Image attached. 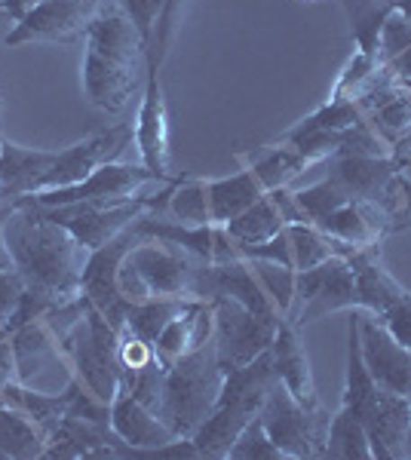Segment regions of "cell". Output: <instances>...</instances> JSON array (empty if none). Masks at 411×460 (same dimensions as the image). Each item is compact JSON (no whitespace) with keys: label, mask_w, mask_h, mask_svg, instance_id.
I'll return each instance as SVG.
<instances>
[{"label":"cell","mask_w":411,"mask_h":460,"mask_svg":"<svg viewBox=\"0 0 411 460\" xmlns=\"http://www.w3.org/2000/svg\"><path fill=\"white\" fill-rule=\"evenodd\" d=\"M19 209L6 225V243L16 270L28 288L49 295L56 304L80 298V273H84L89 249L47 218L37 206H25L16 199Z\"/></svg>","instance_id":"1"},{"label":"cell","mask_w":411,"mask_h":460,"mask_svg":"<svg viewBox=\"0 0 411 460\" xmlns=\"http://www.w3.org/2000/svg\"><path fill=\"white\" fill-rule=\"evenodd\" d=\"M273 377L276 375H273L271 350H264L249 366L234 368V372L224 375L219 402H215L212 414L191 436L200 457H212V460L228 457L237 436L261 414V405H264L267 387H271Z\"/></svg>","instance_id":"2"},{"label":"cell","mask_w":411,"mask_h":460,"mask_svg":"<svg viewBox=\"0 0 411 460\" xmlns=\"http://www.w3.org/2000/svg\"><path fill=\"white\" fill-rule=\"evenodd\" d=\"M224 384V372L215 356V341H206L197 350L175 359L163 375L156 418L175 429V436H191L212 414Z\"/></svg>","instance_id":"3"},{"label":"cell","mask_w":411,"mask_h":460,"mask_svg":"<svg viewBox=\"0 0 411 460\" xmlns=\"http://www.w3.org/2000/svg\"><path fill=\"white\" fill-rule=\"evenodd\" d=\"M121 335L114 325L104 319L102 310H95L86 301V314L77 325L65 335V353L71 362V375L93 390L104 402H114L121 387Z\"/></svg>","instance_id":"4"},{"label":"cell","mask_w":411,"mask_h":460,"mask_svg":"<svg viewBox=\"0 0 411 460\" xmlns=\"http://www.w3.org/2000/svg\"><path fill=\"white\" fill-rule=\"evenodd\" d=\"M178 181V178H175ZM175 181L163 184L160 194H138L123 203H99V199H86V203H68V206H52L43 209L37 206L47 218H52L56 225H62L80 246L86 249H99L104 243H111L114 236H121L126 227H132L141 215L147 212H166L169 194L175 188Z\"/></svg>","instance_id":"5"},{"label":"cell","mask_w":411,"mask_h":460,"mask_svg":"<svg viewBox=\"0 0 411 460\" xmlns=\"http://www.w3.org/2000/svg\"><path fill=\"white\" fill-rule=\"evenodd\" d=\"M261 424L276 448L289 460L301 457H323L328 414L326 408H308L286 390L280 377H273L267 387L264 405H261Z\"/></svg>","instance_id":"6"},{"label":"cell","mask_w":411,"mask_h":460,"mask_svg":"<svg viewBox=\"0 0 411 460\" xmlns=\"http://www.w3.org/2000/svg\"><path fill=\"white\" fill-rule=\"evenodd\" d=\"M209 304H212V319H215V329H212L215 356H219V366L224 375L234 372V368L249 366L264 350H271L280 319L252 314L249 307H243L240 301L228 298V295H215Z\"/></svg>","instance_id":"7"},{"label":"cell","mask_w":411,"mask_h":460,"mask_svg":"<svg viewBox=\"0 0 411 460\" xmlns=\"http://www.w3.org/2000/svg\"><path fill=\"white\" fill-rule=\"evenodd\" d=\"M126 261L136 267L151 298H193L203 301V270L209 264L197 261L184 249L160 240H141L130 249Z\"/></svg>","instance_id":"8"},{"label":"cell","mask_w":411,"mask_h":460,"mask_svg":"<svg viewBox=\"0 0 411 460\" xmlns=\"http://www.w3.org/2000/svg\"><path fill=\"white\" fill-rule=\"evenodd\" d=\"M178 178V175H175ZM172 178V181H175ZM147 181L156 184H169L163 181L160 175L151 172L141 163H104V166L95 169L93 175L84 178V181L71 184V188H52V190H37V194H25L19 197V203L25 206H43V209H52V206H68V203H86V199H99V203H123V199L138 197V190L145 188Z\"/></svg>","instance_id":"9"},{"label":"cell","mask_w":411,"mask_h":460,"mask_svg":"<svg viewBox=\"0 0 411 460\" xmlns=\"http://www.w3.org/2000/svg\"><path fill=\"white\" fill-rule=\"evenodd\" d=\"M338 310H356V277L347 258L332 255L310 270H298L295 307L289 316L298 329Z\"/></svg>","instance_id":"10"},{"label":"cell","mask_w":411,"mask_h":460,"mask_svg":"<svg viewBox=\"0 0 411 460\" xmlns=\"http://www.w3.org/2000/svg\"><path fill=\"white\" fill-rule=\"evenodd\" d=\"M136 243H141V236L136 225H132V227H126L121 236L104 243V246L89 249L84 273H80V295H84L95 310H102L104 319H108L117 332L126 325V310H130V301H126L121 292V264Z\"/></svg>","instance_id":"11"},{"label":"cell","mask_w":411,"mask_h":460,"mask_svg":"<svg viewBox=\"0 0 411 460\" xmlns=\"http://www.w3.org/2000/svg\"><path fill=\"white\" fill-rule=\"evenodd\" d=\"M130 142H132V126L117 123L111 129H102L95 136L84 138V142L65 147V151L56 154V163L40 175V181H37L31 194L52 188H71V184L84 181V178H89L104 163H114L121 157Z\"/></svg>","instance_id":"12"},{"label":"cell","mask_w":411,"mask_h":460,"mask_svg":"<svg viewBox=\"0 0 411 460\" xmlns=\"http://www.w3.org/2000/svg\"><path fill=\"white\" fill-rule=\"evenodd\" d=\"M136 230L141 240L169 243V246L184 249L203 264H228L240 258L224 225H182L175 218H163V212H147L136 221Z\"/></svg>","instance_id":"13"},{"label":"cell","mask_w":411,"mask_h":460,"mask_svg":"<svg viewBox=\"0 0 411 460\" xmlns=\"http://www.w3.org/2000/svg\"><path fill=\"white\" fill-rule=\"evenodd\" d=\"M132 142L138 147L141 166L156 172L163 181L175 178L169 172V114L163 102L160 68L151 62H145V95H141L138 117L132 126Z\"/></svg>","instance_id":"14"},{"label":"cell","mask_w":411,"mask_h":460,"mask_svg":"<svg viewBox=\"0 0 411 460\" xmlns=\"http://www.w3.org/2000/svg\"><path fill=\"white\" fill-rule=\"evenodd\" d=\"M353 314L360 323V350L369 375L375 377L378 387L411 399V350L378 323V316L365 310H353Z\"/></svg>","instance_id":"15"},{"label":"cell","mask_w":411,"mask_h":460,"mask_svg":"<svg viewBox=\"0 0 411 460\" xmlns=\"http://www.w3.org/2000/svg\"><path fill=\"white\" fill-rule=\"evenodd\" d=\"M102 0H43L25 19L16 22L10 34L4 37L6 47H25L40 40H71L74 34H84L93 13Z\"/></svg>","instance_id":"16"},{"label":"cell","mask_w":411,"mask_h":460,"mask_svg":"<svg viewBox=\"0 0 411 460\" xmlns=\"http://www.w3.org/2000/svg\"><path fill=\"white\" fill-rule=\"evenodd\" d=\"M356 418L362 420L371 442L375 460H399L406 457V439L411 429V399L380 387L369 405Z\"/></svg>","instance_id":"17"},{"label":"cell","mask_w":411,"mask_h":460,"mask_svg":"<svg viewBox=\"0 0 411 460\" xmlns=\"http://www.w3.org/2000/svg\"><path fill=\"white\" fill-rule=\"evenodd\" d=\"M111 429L121 436V448H117V457H136L138 451H151L160 448L172 439H178L175 429L169 424H163L156 418V411H151L145 402H138L130 390L117 387V396L111 402Z\"/></svg>","instance_id":"18"},{"label":"cell","mask_w":411,"mask_h":460,"mask_svg":"<svg viewBox=\"0 0 411 460\" xmlns=\"http://www.w3.org/2000/svg\"><path fill=\"white\" fill-rule=\"evenodd\" d=\"M138 86V68L130 65H117L111 58H104L93 49H86L84 56V93L89 105L117 114L130 105L132 93Z\"/></svg>","instance_id":"19"},{"label":"cell","mask_w":411,"mask_h":460,"mask_svg":"<svg viewBox=\"0 0 411 460\" xmlns=\"http://www.w3.org/2000/svg\"><path fill=\"white\" fill-rule=\"evenodd\" d=\"M271 362H273V375L286 384V390L298 402L308 408H323L308 366V356H304L301 338H298V325L291 319H280V325H276V338L271 344Z\"/></svg>","instance_id":"20"},{"label":"cell","mask_w":411,"mask_h":460,"mask_svg":"<svg viewBox=\"0 0 411 460\" xmlns=\"http://www.w3.org/2000/svg\"><path fill=\"white\" fill-rule=\"evenodd\" d=\"M212 329H215V319H212V304L209 301H191L188 307L182 310L166 329L160 332V338L154 341V350L156 359L163 366H172L175 359H182L184 353L197 350L200 344L212 341Z\"/></svg>","instance_id":"21"},{"label":"cell","mask_w":411,"mask_h":460,"mask_svg":"<svg viewBox=\"0 0 411 460\" xmlns=\"http://www.w3.org/2000/svg\"><path fill=\"white\" fill-rule=\"evenodd\" d=\"M58 151H34V147H19L4 142L0 151V188L10 199L31 194L40 181V175L56 163Z\"/></svg>","instance_id":"22"},{"label":"cell","mask_w":411,"mask_h":460,"mask_svg":"<svg viewBox=\"0 0 411 460\" xmlns=\"http://www.w3.org/2000/svg\"><path fill=\"white\" fill-rule=\"evenodd\" d=\"M264 194L267 190L261 188V181L249 169L228 178H209V215H212V225H228L230 218L246 212Z\"/></svg>","instance_id":"23"},{"label":"cell","mask_w":411,"mask_h":460,"mask_svg":"<svg viewBox=\"0 0 411 460\" xmlns=\"http://www.w3.org/2000/svg\"><path fill=\"white\" fill-rule=\"evenodd\" d=\"M246 163H249L246 169L258 178L264 190L289 188V184L310 166V163L304 160L295 147L273 145V142H264V145H258L252 154H246Z\"/></svg>","instance_id":"24"},{"label":"cell","mask_w":411,"mask_h":460,"mask_svg":"<svg viewBox=\"0 0 411 460\" xmlns=\"http://www.w3.org/2000/svg\"><path fill=\"white\" fill-rule=\"evenodd\" d=\"M47 433L34 418H28L22 408L0 405V457H43Z\"/></svg>","instance_id":"25"},{"label":"cell","mask_w":411,"mask_h":460,"mask_svg":"<svg viewBox=\"0 0 411 460\" xmlns=\"http://www.w3.org/2000/svg\"><path fill=\"white\" fill-rule=\"evenodd\" d=\"M282 227H286V218H282L280 206H276V199L271 194H264L258 203H252L249 209L224 225L228 236L234 240V246H255V243L271 240Z\"/></svg>","instance_id":"26"},{"label":"cell","mask_w":411,"mask_h":460,"mask_svg":"<svg viewBox=\"0 0 411 460\" xmlns=\"http://www.w3.org/2000/svg\"><path fill=\"white\" fill-rule=\"evenodd\" d=\"M323 457H332V460H375V457H371V442H369V433H365L362 420L356 418V414H350L344 405L332 414V418H328Z\"/></svg>","instance_id":"27"},{"label":"cell","mask_w":411,"mask_h":460,"mask_svg":"<svg viewBox=\"0 0 411 460\" xmlns=\"http://www.w3.org/2000/svg\"><path fill=\"white\" fill-rule=\"evenodd\" d=\"M191 301L193 298H147L141 304H130L123 329H130L132 335H138L141 341L154 344V341L160 338V332L166 329L172 319L182 314Z\"/></svg>","instance_id":"28"},{"label":"cell","mask_w":411,"mask_h":460,"mask_svg":"<svg viewBox=\"0 0 411 460\" xmlns=\"http://www.w3.org/2000/svg\"><path fill=\"white\" fill-rule=\"evenodd\" d=\"M166 212L182 225H212V215H209V178L178 175L175 188L169 194Z\"/></svg>","instance_id":"29"},{"label":"cell","mask_w":411,"mask_h":460,"mask_svg":"<svg viewBox=\"0 0 411 460\" xmlns=\"http://www.w3.org/2000/svg\"><path fill=\"white\" fill-rule=\"evenodd\" d=\"M286 234L291 243V264H295V270H310V267L338 255V252H335V240L328 234H323L313 221L286 225Z\"/></svg>","instance_id":"30"},{"label":"cell","mask_w":411,"mask_h":460,"mask_svg":"<svg viewBox=\"0 0 411 460\" xmlns=\"http://www.w3.org/2000/svg\"><path fill=\"white\" fill-rule=\"evenodd\" d=\"M365 120L371 123V129H375L387 145L396 147L411 136V99L396 86V93L390 99H384L378 108H371L369 114H365Z\"/></svg>","instance_id":"31"},{"label":"cell","mask_w":411,"mask_h":460,"mask_svg":"<svg viewBox=\"0 0 411 460\" xmlns=\"http://www.w3.org/2000/svg\"><path fill=\"white\" fill-rule=\"evenodd\" d=\"M249 261V258H246ZM252 270H255L258 283L264 286L267 298L276 304L282 319L291 316V307H295V277L298 270L291 267H282V264H273V261H249Z\"/></svg>","instance_id":"32"},{"label":"cell","mask_w":411,"mask_h":460,"mask_svg":"<svg viewBox=\"0 0 411 460\" xmlns=\"http://www.w3.org/2000/svg\"><path fill=\"white\" fill-rule=\"evenodd\" d=\"M228 457L230 460H289L273 445L271 436H267V429H264V424H261V418H255L240 436H237V442L230 445Z\"/></svg>","instance_id":"33"},{"label":"cell","mask_w":411,"mask_h":460,"mask_svg":"<svg viewBox=\"0 0 411 460\" xmlns=\"http://www.w3.org/2000/svg\"><path fill=\"white\" fill-rule=\"evenodd\" d=\"M114 4L121 6V10L126 13V19L136 25L141 43H145V56H147V49H151V43H154L156 19H160L163 4H166V0H114Z\"/></svg>","instance_id":"34"},{"label":"cell","mask_w":411,"mask_h":460,"mask_svg":"<svg viewBox=\"0 0 411 460\" xmlns=\"http://www.w3.org/2000/svg\"><path fill=\"white\" fill-rule=\"evenodd\" d=\"M237 252H240V258H249V261H273V264H282V267H291V270H295L286 227H282L280 234H273L271 240L255 243V246H237Z\"/></svg>","instance_id":"35"},{"label":"cell","mask_w":411,"mask_h":460,"mask_svg":"<svg viewBox=\"0 0 411 460\" xmlns=\"http://www.w3.org/2000/svg\"><path fill=\"white\" fill-rule=\"evenodd\" d=\"M378 323L384 325V329L390 332L402 347H408L411 350V292L408 288L402 292V298L396 301L393 307H387L384 314L378 316Z\"/></svg>","instance_id":"36"},{"label":"cell","mask_w":411,"mask_h":460,"mask_svg":"<svg viewBox=\"0 0 411 460\" xmlns=\"http://www.w3.org/2000/svg\"><path fill=\"white\" fill-rule=\"evenodd\" d=\"M25 279L19 270H0V319H10L16 314L22 295H25Z\"/></svg>","instance_id":"37"},{"label":"cell","mask_w":411,"mask_h":460,"mask_svg":"<svg viewBox=\"0 0 411 460\" xmlns=\"http://www.w3.org/2000/svg\"><path fill=\"white\" fill-rule=\"evenodd\" d=\"M16 209H19L16 199H10L6 206H0V270H16L13 255H10V243H6V225H10V218Z\"/></svg>","instance_id":"38"},{"label":"cell","mask_w":411,"mask_h":460,"mask_svg":"<svg viewBox=\"0 0 411 460\" xmlns=\"http://www.w3.org/2000/svg\"><path fill=\"white\" fill-rule=\"evenodd\" d=\"M19 381V368H16V353H13V341L0 338V393L6 384Z\"/></svg>","instance_id":"39"},{"label":"cell","mask_w":411,"mask_h":460,"mask_svg":"<svg viewBox=\"0 0 411 460\" xmlns=\"http://www.w3.org/2000/svg\"><path fill=\"white\" fill-rule=\"evenodd\" d=\"M384 68L390 71V77L396 80V84H406V80H411V47L402 49L390 65H384Z\"/></svg>","instance_id":"40"},{"label":"cell","mask_w":411,"mask_h":460,"mask_svg":"<svg viewBox=\"0 0 411 460\" xmlns=\"http://www.w3.org/2000/svg\"><path fill=\"white\" fill-rule=\"evenodd\" d=\"M37 4H43V0H0V10H4L13 22H22Z\"/></svg>","instance_id":"41"},{"label":"cell","mask_w":411,"mask_h":460,"mask_svg":"<svg viewBox=\"0 0 411 460\" xmlns=\"http://www.w3.org/2000/svg\"><path fill=\"white\" fill-rule=\"evenodd\" d=\"M393 154H396V157H399V160L411 163V136L406 138V142H399V145H396V147H393Z\"/></svg>","instance_id":"42"},{"label":"cell","mask_w":411,"mask_h":460,"mask_svg":"<svg viewBox=\"0 0 411 460\" xmlns=\"http://www.w3.org/2000/svg\"><path fill=\"white\" fill-rule=\"evenodd\" d=\"M396 86H399V89H402V93H406V95H408V99H411V80H406V84H396Z\"/></svg>","instance_id":"43"},{"label":"cell","mask_w":411,"mask_h":460,"mask_svg":"<svg viewBox=\"0 0 411 460\" xmlns=\"http://www.w3.org/2000/svg\"><path fill=\"white\" fill-rule=\"evenodd\" d=\"M341 6H344V13H350L356 6V0H341Z\"/></svg>","instance_id":"44"},{"label":"cell","mask_w":411,"mask_h":460,"mask_svg":"<svg viewBox=\"0 0 411 460\" xmlns=\"http://www.w3.org/2000/svg\"><path fill=\"white\" fill-rule=\"evenodd\" d=\"M406 457H411V429H408V439H406Z\"/></svg>","instance_id":"45"},{"label":"cell","mask_w":411,"mask_h":460,"mask_svg":"<svg viewBox=\"0 0 411 460\" xmlns=\"http://www.w3.org/2000/svg\"><path fill=\"white\" fill-rule=\"evenodd\" d=\"M4 197H6V194H4V188H0V199H4Z\"/></svg>","instance_id":"46"},{"label":"cell","mask_w":411,"mask_h":460,"mask_svg":"<svg viewBox=\"0 0 411 460\" xmlns=\"http://www.w3.org/2000/svg\"><path fill=\"white\" fill-rule=\"evenodd\" d=\"M0 151H4V138H0Z\"/></svg>","instance_id":"47"},{"label":"cell","mask_w":411,"mask_h":460,"mask_svg":"<svg viewBox=\"0 0 411 460\" xmlns=\"http://www.w3.org/2000/svg\"><path fill=\"white\" fill-rule=\"evenodd\" d=\"M308 4H317V0H308Z\"/></svg>","instance_id":"48"}]
</instances>
